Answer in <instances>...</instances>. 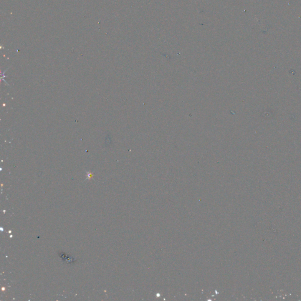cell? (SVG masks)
I'll list each match as a JSON object with an SVG mask.
<instances>
[{
    "label": "cell",
    "instance_id": "1",
    "mask_svg": "<svg viewBox=\"0 0 301 301\" xmlns=\"http://www.w3.org/2000/svg\"><path fill=\"white\" fill-rule=\"evenodd\" d=\"M59 255L60 258H62V260L65 261L67 263L71 264V263H72V262H75V260L73 258L67 255V254H65V253L60 252V253H59Z\"/></svg>",
    "mask_w": 301,
    "mask_h": 301
}]
</instances>
